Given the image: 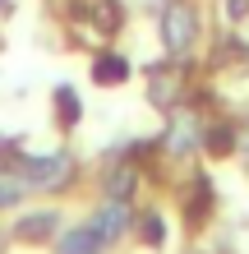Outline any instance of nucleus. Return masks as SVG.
Segmentation results:
<instances>
[{
	"label": "nucleus",
	"mask_w": 249,
	"mask_h": 254,
	"mask_svg": "<svg viewBox=\"0 0 249 254\" xmlns=\"http://www.w3.org/2000/svg\"><path fill=\"white\" fill-rule=\"evenodd\" d=\"M194 33H199V19L189 5H166L162 9V42L171 56H185L189 47H194Z\"/></svg>",
	"instance_id": "f257e3e1"
},
{
	"label": "nucleus",
	"mask_w": 249,
	"mask_h": 254,
	"mask_svg": "<svg viewBox=\"0 0 249 254\" xmlns=\"http://www.w3.org/2000/svg\"><path fill=\"white\" fill-rule=\"evenodd\" d=\"M23 181H28V190H55V185H65L69 181V157L55 153V157L23 162Z\"/></svg>",
	"instance_id": "f03ea898"
},
{
	"label": "nucleus",
	"mask_w": 249,
	"mask_h": 254,
	"mask_svg": "<svg viewBox=\"0 0 249 254\" xmlns=\"http://www.w3.org/2000/svg\"><path fill=\"white\" fill-rule=\"evenodd\" d=\"M88 227H93V236H97L101 245H111L115 236L129 227V208H125V199H111L106 208H97V217L88 222Z\"/></svg>",
	"instance_id": "7ed1b4c3"
},
{
	"label": "nucleus",
	"mask_w": 249,
	"mask_h": 254,
	"mask_svg": "<svg viewBox=\"0 0 249 254\" xmlns=\"http://www.w3.org/2000/svg\"><path fill=\"white\" fill-rule=\"evenodd\" d=\"M194 143H199V121L180 111V116L171 121V139H166V148H171V153H189Z\"/></svg>",
	"instance_id": "20e7f679"
},
{
	"label": "nucleus",
	"mask_w": 249,
	"mask_h": 254,
	"mask_svg": "<svg viewBox=\"0 0 249 254\" xmlns=\"http://www.w3.org/2000/svg\"><path fill=\"white\" fill-rule=\"evenodd\" d=\"M79 9L93 19V28H101V33H111V28L120 23V5H115V0H79Z\"/></svg>",
	"instance_id": "39448f33"
},
{
	"label": "nucleus",
	"mask_w": 249,
	"mask_h": 254,
	"mask_svg": "<svg viewBox=\"0 0 249 254\" xmlns=\"http://www.w3.org/2000/svg\"><path fill=\"white\" fill-rule=\"evenodd\" d=\"M97 250H101V241L93 236V227H88V222H83V227H74V231L60 241V254H97Z\"/></svg>",
	"instance_id": "423d86ee"
},
{
	"label": "nucleus",
	"mask_w": 249,
	"mask_h": 254,
	"mask_svg": "<svg viewBox=\"0 0 249 254\" xmlns=\"http://www.w3.org/2000/svg\"><path fill=\"white\" fill-rule=\"evenodd\" d=\"M93 79L97 83H125L129 79V61L125 56H101V61L93 65Z\"/></svg>",
	"instance_id": "0eeeda50"
},
{
	"label": "nucleus",
	"mask_w": 249,
	"mask_h": 254,
	"mask_svg": "<svg viewBox=\"0 0 249 254\" xmlns=\"http://www.w3.org/2000/svg\"><path fill=\"white\" fill-rule=\"evenodd\" d=\"M55 231V213H33V217H23L19 222V241H37V236H51Z\"/></svg>",
	"instance_id": "6e6552de"
},
{
	"label": "nucleus",
	"mask_w": 249,
	"mask_h": 254,
	"mask_svg": "<svg viewBox=\"0 0 249 254\" xmlns=\"http://www.w3.org/2000/svg\"><path fill=\"white\" fill-rule=\"evenodd\" d=\"M23 190H28V181H23V176H14V171H0V208L19 203V199H23Z\"/></svg>",
	"instance_id": "1a4fd4ad"
},
{
	"label": "nucleus",
	"mask_w": 249,
	"mask_h": 254,
	"mask_svg": "<svg viewBox=\"0 0 249 254\" xmlns=\"http://www.w3.org/2000/svg\"><path fill=\"white\" fill-rule=\"evenodd\" d=\"M152 97L162 102V107H171V102L180 97V79H175V74H157L152 79Z\"/></svg>",
	"instance_id": "9d476101"
},
{
	"label": "nucleus",
	"mask_w": 249,
	"mask_h": 254,
	"mask_svg": "<svg viewBox=\"0 0 249 254\" xmlns=\"http://www.w3.org/2000/svg\"><path fill=\"white\" fill-rule=\"evenodd\" d=\"M129 190H134V171H129V167H115L106 176V194H111V199H125Z\"/></svg>",
	"instance_id": "9b49d317"
},
{
	"label": "nucleus",
	"mask_w": 249,
	"mask_h": 254,
	"mask_svg": "<svg viewBox=\"0 0 249 254\" xmlns=\"http://www.w3.org/2000/svg\"><path fill=\"white\" fill-rule=\"evenodd\" d=\"M55 97H60V121L69 125V121H74V116H79V102H74V93H69V88H60V93H55Z\"/></svg>",
	"instance_id": "f8f14e48"
},
{
	"label": "nucleus",
	"mask_w": 249,
	"mask_h": 254,
	"mask_svg": "<svg viewBox=\"0 0 249 254\" xmlns=\"http://www.w3.org/2000/svg\"><path fill=\"white\" fill-rule=\"evenodd\" d=\"M143 231H148V241H162L166 227H162V217H148V222H143Z\"/></svg>",
	"instance_id": "ddd939ff"
},
{
	"label": "nucleus",
	"mask_w": 249,
	"mask_h": 254,
	"mask_svg": "<svg viewBox=\"0 0 249 254\" xmlns=\"http://www.w3.org/2000/svg\"><path fill=\"white\" fill-rule=\"evenodd\" d=\"M5 5H9V0H0V9H5Z\"/></svg>",
	"instance_id": "4468645a"
}]
</instances>
